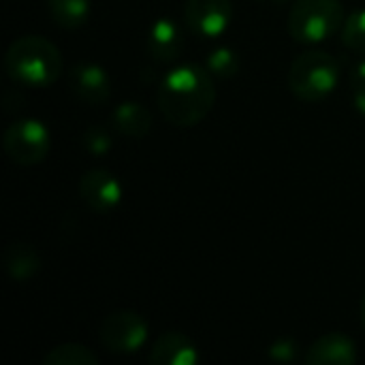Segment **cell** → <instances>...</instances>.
Masks as SVG:
<instances>
[{"label": "cell", "instance_id": "12", "mask_svg": "<svg viewBox=\"0 0 365 365\" xmlns=\"http://www.w3.org/2000/svg\"><path fill=\"white\" fill-rule=\"evenodd\" d=\"M357 346L344 334H325L321 336L306 353L308 365H353L357 364Z\"/></svg>", "mask_w": 365, "mask_h": 365}, {"label": "cell", "instance_id": "1", "mask_svg": "<svg viewBox=\"0 0 365 365\" xmlns=\"http://www.w3.org/2000/svg\"><path fill=\"white\" fill-rule=\"evenodd\" d=\"M156 103L169 124L178 128L199 124L216 103L212 73L199 64H180L171 68L158 86Z\"/></svg>", "mask_w": 365, "mask_h": 365}, {"label": "cell", "instance_id": "17", "mask_svg": "<svg viewBox=\"0 0 365 365\" xmlns=\"http://www.w3.org/2000/svg\"><path fill=\"white\" fill-rule=\"evenodd\" d=\"M205 64H207V71L212 75L220 77V79H231L233 75L240 73V56H237V51L231 49V47H225V45L212 49Z\"/></svg>", "mask_w": 365, "mask_h": 365}, {"label": "cell", "instance_id": "3", "mask_svg": "<svg viewBox=\"0 0 365 365\" xmlns=\"http://www.w3.org/2000/svg\"><path fill=\"white\" fill-rule=\"evenodd\" d=\"M340 62L323 49H308L299 53L289 68V90L295 98L317 103L327 98L340 81Z\"/></svg>", "mask_w": 365, "mask_h": 365}, {"label": "cell", "instance_id": "19", "mask_svg": "<svg viewBox=\"0 0 365 365\" xmlns=\"http://www.w3.org/2000/svg\"><path fill=\"white\" fill-rule=\"evenodd\" d=\"M81 141H83V148L94 156L107 154L111 150V135H109V130L105 126H98V124L88 126Z\"/></svg>", "mask_w": 365, "mask_h": 365}, {"label": "cell", "instance_id": "4", "mask_svg": "<svg viewBox=\"0 0 365 365\" xmlns=\"http://www.w3.org/2000/svg\"><path fill=\"white\" fill-rule=\"evenodd\" d=\"M344 21L340 0H295L289 13V34L302 45H317L340 32Z\"/></svg>", "mask_w": 365, "mask_h": 365}, {"label": "cell", "instance_id": "21", "mask_svg": "<svg viewBox=\"0 0 365 365\" xmlns=\"http://www.w3.org/2000/svg\"><path fill=\"white\" fill-rule=\"evenodd\" d=\"M351 88L353 90H365V60H361L355 66V71L351 75Z\"/></svg>", "mask_w": 365, "mask_h": 365}, {"label": "cell", "instance_id": "5", "mask_svg": "<svg viewBox=\"0 0 365 365\" xmlns=\"http://www.w3.org/2000/svg\"><path fill=\"white\" fill-rule=\"evenodd\" d=\"M2 150L6 156L24 167L38 165L51 150V133L41 120L21 118L6 126L2 133Z\"/></svg>", "mask_w": 365, "mask_h": 365}, {"label": "cell", "instance_id": "7", "mask_svg": "<svg viewBox=\"0 0 365 365\" xmlns=\"http://www.w3.org/2000/svg\"><path fill=\"white\" fill-rule=\"evenodd\" d=\"M184 21L192 34L201 38H218L233 21V4L231 0H188Z\"/></svg>", "mask_w": 365, "mask_h": 365}, {"label": "cell", "instance_id": "2", "mask_svg": "<svg viewBox=\"0 0 365 365\" xmlns=\"http://www.w3.org/2000/svg\"><path fill=\"white\" fill-rule=\"evenodd\" d=\"M6 75L28 88H47L62 77V51L41 34L15 38L4 53Z\"/></svg>", "mask_w": 365, "mask_h": 365}, {"label": "cell", "instance_id": "11", "mask_svg": "<svg viewBox=\"0 0 365 365\" xmlns=\"http://www.w3.org/2000/svg\"><path fill=\"white\" fill-rule=\"evenodd\" d=\"M199 359L201 357L195 342L180 331L158 336L148 355V361L154 365H197Z\"/></svg>", "mask_w": 365, "mask_h": 365}, {"label": "cell", "instance_id": "13", "mask_svg": "<svg viewBox=\"0 0 365 365\" xmlns=\"http://www.w3.org/2000/svg\"><path fill=\"white\" fill-rule=\"evenodd\" d=\"M111 124L120 135L141 139L152 130V113L145 105L137 101H124L113 109Z\"/></svg>", "mask_w": 365, "mask_h": 365}, {"label": "cell", "instance_id": "15", "mask_svg": "<svg viewBox=\"0 0 365 365\" xmlns=\"http://www.w3.org/2000/svg\"><path fill=\"white\" fill-rule=\"evenodd\" d=\"M47 6L60 28H81L90 17V0H47Z\"/></svg>", "mask_w": 365, "mask_h": 365}, {"label": "cell", "instance_id": "20", "mask_svg": "<svg viewBox=\"0 0 365 365\" xmlns=\"http://www.w3.org/2000/svg\"><path fill=\"white\" fill-rule=\"evenodd\" d=\"M297 355V344L293 340H278L269 346V357L278 361H291Z\"/></svg>", "mask_w": 365, "mask_h": 365}, {"label": "cell", "instance_id": "16", "mask_svg": "<svg viewBox=\"0 0 365 365\" xmlns=\"http://www.w3.org/2000/svg\"><path fill=\"white\" fill-rule=\"evenodd\" d=\"M45 365H98V357L83 344H58L43 357Z\"/></svg>", "mask_w": 365, "mask_h": 365}, {"label": "cell", "instance_id": "18", "mask_svg": "<svg viewBox=\"0 0 365 365\" xmlns=\"http://www.w3.org/2000/svg\"><path fill=\"white\" fill-rule=\"evenodd\" d=\"M342 41L351 51L365 56V9H359L346 17L342 26Z\"/></svg>", "mask_w": 365, "mask_h": 365}, {"label": "cell", "instance_id": "8", "mask_svg": "<svg viewBox=\"0 0 365 365\" xmlns=\"http://www.w3.org/2000/svg\"><path fill=\"white\" fill-rule=\"evenodd\" d=\"M79 195L96 214H109L122 203V184L107 169H90L79 178Z\"/></svg>", "mask_w": 365, "mask_h": 365}, {"label": "cell", "instance_id": "14", "mask_svg": "<svg viewBox=\"0 0 365 365\" xmlns=\"http://www.w3.org/2000/svg\"><path fill=\"white\" fill-rule=\"evenodd\" d=\"M2 261H4L6 274L15 282H28L41 269V257H38V252L34 250V246H30L26 242H15V244L6 246Z\"/></svg>", "mask_w": 365, "mask_h": 365}, {"label": "cell", "instance_id": "6", "mask_svg": "<svg viewBox=\"0 0 365 365\" xmlns=\"http://www.w3.org/2000/svg\"><path fill=\"white\" fill-rule=\"evenodd\" d=\"M150 329L141 314L135 310H115L101 323V344L113 355H133L148 342Z\"/></svg>", "mask_w": 365, "mask_h": 365}, {"label": "cell", "instance_id": "9", "mask_svg": "<svg viewBox=\"0 0 365 365\" xmlns=\"http://www.w3.org/2000/svg\"><path fill=\"white\" fill-rule=\"evenodd\" d=\"M68 83L73 94L88 105H101L111 96V79L96 62H77L68 73Z\"/></svg>", "mask_w": 365, "mask_h": 365}, {"label": "cell", "instance_id": "22", "mask_svg": "<svg viewBox=\"0 0 365 365\" xmlns=\"http://www.w3.org/2000/svg\"><path fill=\"white\" fill-rule=\"evenodd\" d=\"M353 107L365 115V90H353Z\"/></svg>", "mask_w": 365, "mask_h": 365}, {"label": "cell", "instance_id": "23", "mask_svg": "<svg viewBox=\"0 0 365 365\" xmlns=\"http://www.w3.org/2000/svg\"><path fill=\"white\" fill-rule=\"evenodd\" d=\"M361 323H364V327H365V295H364V302H361Z\"/></svg>", "mask_w": 365, "mask_h": 365}, {"label": "cell", "instance_id": "10", "mask_svg": "<svg viewBox=\"0 0 365 365\" xmlns=\"http://www.w3.org/2000/svg\"><path fill=\"white\" fill-rule=\"evenodd\" d=\"M145 47L156 62H175L184 49V30L175 19L160 17L150 26Z\"/></svg>", "mask_w": 365, "mask_h": 365}]
</instances>
